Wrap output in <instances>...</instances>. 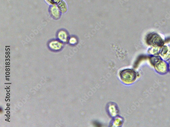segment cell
I'll use <instances>...</instances> for the list:
<instances>
[{"mask_svg":"<svg viewBox=\"0 0 170 127\" xmlns=\"http://www.w3.org/2000/svg\"><path fill=\"white\" fill-rule=\"evenodd\" d=\"M150 60L151 64L158 73L164 74L168 71V64L160 57L152 56Z\"/></svg>","mask_w":170,"mask_h":127,"instance_id":"6da1fadb","label":"cell"},{"mask_svg":"<svg viewBox=\"0 0 170 127\" xmlns=\"http://www.w3.org/2000/svg\"><path fill=\"white\" fill-rule=\"evenodd\" d=\"M147 40L148 45L154 47H162L164 45L162 38L157 34H149L147 37Z\"/></svg>","mask_w":170,"mask_h":127,"instance_id":"7a4b0ae2","label":"cell"},{"mask_svg":"<svg viewBox=\"0 0 170 127\" xmlns=\"http://www.w3.org/2000/svg\"><path fill=\"white\" fill-rule=\"evenodd\" d=\"M136 74L133 70H127L122 71L121 74V78L127 82H134L136 78Z\"/></svg>","mask_w":170,"mask_h":127,"instance_id":"3957f363","label":"cell"},{"mask_svg":"<svg viewBox=\"0 0 170 127\" xmlns=\"http://www.w3.org/2000/svg\"><path fill=\"white\" fill-rule=\"evenodd\" d=\"M159 57L165 61L170 60V46H163L161 47Z\"/></svg>","mask_w":170,"mask_h":127,"instance_id":"277c9868","label":"cell"},{"mask_svg":"<svg viewBox=\"0 0 170 127\" xmlns=\"http://www.w3.org/2000/svg\"><path fill=\"white\" fill-rule=\"evenodd\" d=\"M63 43L58 40H53L48 43L49 48L55 51H59L63 48Z\"/></svg>","mask_w":170,"mask_h":127,"instance_id":"5b68a950","label":"cell"},{"mask_svg":"<svg viewBox=\"0 0 170 127\" xmlns=\"http://www.w3.org/2000/svg\"><path fill=\"white\" fill-rule=\"evenodd\" d=\"M51 15L55 19H59L61 16V12L56 6H53L50 10Z\"/></svg>","mask_w":170,"mask_h":127,"instance_id":"8992f818","label":"cell"},{"mask_svg":"<svg viewBox=\"0 0 170 127\" xmlns=\"http://www.w3.org/2000/svg\"><path fill=\"white\" fill-rule=\"evenodd\" d=\"M58 40L63 43H65L68 40V36L67 32L64 30H60L57 34Z\"/></svg>","mask_w":170,"mask_h":127,"instance_id":"52a82bcc","label":"cell"},{"mask_svg":"<svg viewBox=\"0 0 170 127\" xmlns=\"http://www.w3.org/2000/svg\"><path fill=\"white\" fill-rule=\"evenodd\" d=\"M161 48V47L153 46L149 50V54L153 56L159 55Z\"/></svg>","mask_w":170,"mask_h":127,"instance_id":"ba28073f","label":"cell"},{"mask_svg":"<svg viewBox=\"0 0 170 127\" xmlns=\"http://www.w3.org/2000/svg\"><path fill=\"white\" fill-rule=\"evenodd\" d=\"M58 7L61 13H64L66 12L67 10L66 6L63 2L58 5Z\"/></svg>","mask_w":170,"mask_h":127,"instance_id":"9c48e42d","label":"cell"},{"mask_svg":"<svg viewBox=\"0 0 170 127\" xmlns=\"http://www.w3.org/2000/svg\"><path fill=\"white\" fill-rule=\"evenodd\" d=\"M48 1H49V2H50L51 0H48ZM60 0H52L51 4L56 3H58L60 1Z\"/></svg>","mask_w":170,"mask_h":127,"instance_id":"30bf717a","label":"cell"},{"mask_svg":"<svg viewBox=\"0 0 170 127\" xmlns=\"http://www.w3.org/2000/svg\"><path fill=\"white\" fill-rule=\"evenodd\" d=\"M168 70L170 72V62L168 64Z\"/></svg>","mask_w":170,"mask_h":127,"instance_id":"8fae6325","label":"cell"}]
</instances>
